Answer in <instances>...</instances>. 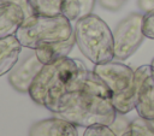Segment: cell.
<instances>
[{
  "label": "cell",
  "instance_id": "6da1fadb",
  "mask_svg": "<svg viewBox=\"0 0 154 136\" xmlns=\"http://www.w3.org/2000/svg\"><path fill=\"white\" fill-rule=\"evenodd\" d=\"M49 111L82 128L97 124L111 126L118 114L109 88L93 70L88 71L79 89L64 94Z\"/></svg>",
  "mask_w": 154,
  "mask_h": 136
},
{
  "label": "cell",
  "instance_id": "7a4b0ae2",
  "mask_svg": "<svg viewBox=\"0 0 154 136\" xmlns=\"http://www.w3.org/2000/svg\"><path fill=\"white\" fill-rule=\"evenodd\" d=\"M88 71L81 60L61 58L42 66L28 94L35 104L49 110L64 94L79 89Z\"/></svg>",
  "mask_w": 154,
  "mask_h": 136
},
{
  "label": "cell",
  "instance_id": "3957f363",
  "mask_svg": "<svg viewBox=\"0 0 154 136\" xmlns=\"http://www.w3.org/2000/svg\"><path fill=\"white\" fill-rule=\"evenodd\" d=\"M73 36L82 54L94 65L114 59L113 32L99 16L89 13L77 19Z\"/></svg>",
  "mask_w": 154,
  "mask_h": 136
},
{
  "label": "cell",
  "instance_id": "277c9868",
  "mask_svg": "<svg viewBox=\"0 0 154 136\" xmlns=\"http://www.w3.org/2000/svg\"><path fill=\"white\" fill-rule=\"evenodd\" d=\"M73 36L71 20L64 14L58 16H26L16 32L20 45L29 49H37L42 46L65 41Z\"/></svg>",
  "mask_w": 154,
  "mask_h": 136
},
{
  "label": "cell",
  "instance_id": "5b68a950",
  "mask_svg": "<svg viewBox=\"0 0 154 136\" xmlns=\"http://www.w3.org/2000/svg\"><path fill=\"white\" fill-rule=\"evenodd\" d=\"M93 71L106 83L112 93V104L117 113L125 114L135 108V71L120 63L107 61L95 64Z\"/></svg>",
  "mask_w": 154,
  "mask_h": 136
},
{
  "label": "cell",
  "instance_id": "8992f818",
  "mask_svg": "<svg viewBox=\"0 0 154 136\" xmlns=\"http://www.w3.org/2000/svg\"><path fill=\"white\" fill-rule=\"evenodd\" d=\"M143 14L134 12L122 19L113 31L114 58L125 60L131 57L146 37L142 29Z\"/></svg>",
  "mask_w": 154,
  "mask_h": 136
},
{
  "label": "cell",
  "instance_id": "52a82bcc",
  "mask_svg": "<svg viewBox=\"0 0 154 136\" xmlns=\"http://www.w3.org/2000/svg\"><path fill=\"white\" fill-rule=\"evenodd\" d=\"M135 110L138 117L154 120V69L142 65L135 70Z\"/></svg>",
  "mask_w": 154,
  "mask_h": 136
},
{
  "label": "cell",
  "instance_id": "ba28073f",
  "mask_svg": "<svg viewBox=\"0 0 154 136\" xmlns=\"http://www.w3.org/2000/svg\"><path fill=\"white\" fill-rule=\"evenodd\" d=\"M43 64L38 60L34 52L32 54L26 55L18 65H16L10 71L8 83L14 90L22 94H28L35 77L37 76Z\"/></svg>",
  "mask_w": 154,
  "mask_h": 136
},
{
  "label": "cell",
  "instance_id": "9c48e42d",
  "mask_svg": "<svg viewBox=\"0 0 154 136\" xmlns=\"http://www.w3.org/2000/svg\"><path fill=\"white\" fill-rule=\"evenodd\" d=\"M29 136H78V130L73 123L55 116L34 123Z\"/></svg>",
  "mask_w": 154,
  "mask_h": 136
},
{
  "label": "cell",
  "instance_id": "30bf717a",
  "mask_svg": "<svg viewBox=\"0 0 154 136\" xmlns=\"http://www.w3.org/2000/svg\"><path fill=\"white\" fill-rule=\"evenodd\" d=\"M25 17V11L18 2H0V39L16 35Z\"/></svg>",
  "mask_w": 154,
  "mask_h": 136
},
{
  "label": "cell",
  "instance_id": "8fae6325",
  "mask_svg": "<svg viewBox=\"0 0 154 136\" xmlns=\"http://www.w3.org/2000/svg\"><path fill=\"white\" fill-rule=\"evenodd\" d=\"M23 46L16 37V35L0 39V77L10 73V71L17 65Z\"/></svg>",
  "mask_w": 154,
  "mask_h": 136
},
{
  "label": "cell",
  "instance_id": "7c38bea8",
  "mask_svg": "<svg viewBox=\"0 0 154 136\" xmlns=\"http://www.w3.org/2000/svg\"><path fill=\"white\" fill-rule=\"evenodd\" d=\"M76 41H75V36H71L70 39L65 40V41H59V42H53L46 46H42L37 49H35V54L38 58V60L46 65V64H51L54 63L61 58H65L69 55V53L71 52V49L73 48Z\"/></svg>",
  "mask_w": 154,
  "mask_h": 136
},
{
  "label": "cell",
  "instance_id": "4fadbf2b",
  "mask_svg": "<svg viewBox=\"0 0 154 136\" xmlns=\"http://www.w3.org/2000/svg\"><path fill=\"white\" fill-rule=\"evenodd\" d=\"M95 0H61V14L67 19L77 20L91 13Z\"/></svg>",
  "mask_w": 154,
  "mask_h": 136
},
{
  "label": "cell",
  "instance_id": "5bb4252c",
  "mask_svg": "<svg viewBox=\"0 0 154 136\" xmlns=\"http://www.w3.org/2000/svg\"><path fill=\"white\" fill-rule=\"evenodd\" d=\"M31 12L41 16L61 14V0H26Z\"/></svg>",
  "mask_w": 154,
  "mask_h": 136
},
{
  "label": "cell",
  "instance_id": "9a60e30c",
  "mask_svg": "<svg viewBox=\"0 0 154 136\" xmlns=\"http://www.w3.org/2000/svg\"><path fill=\"white\" fill-rule=\"evenodd\" d=\"M120 136H154V128L149 120L138 117L128 124Z\"/></svg>",
  "mask_w": 154,
  "mask_h": 136
},
{
  "label": "cell",
  "instance_id": "2e32d148",
  "mask_svg": "<svg viewBox=\"0 0 154 136\" xmlns=\"http://www.w3.org/2000/svg\"><path fill=\"white\" fill-rule=\"evenodd\" d=\"M83 136H118L117 132L109 125H91L85 128Z\"/></svg>",
  "mask_w": 154,
  "mask_h": 136
},
{
  "label": "cell",
  "instance_id": "e0dca14e",
  "mask_svg": "<svg viewBox=\"0 0 154 136\" xmlns=\"http://www.w3.org/2000/svg\"><path fill=\"white\" fill-rule=\"evenodd\" d=\"M142 29L146 37L154 40V11L143 13Z\"/></svg>",
  "mask_w": 154,
  "mask_h": 136
},
{
  "label": "cell",
  "instance_id": "ac0fdd59",
  "mask_svg": "<svg viewBox=\"0 0 154 136\" xmlns=\"http://www.w3.org/2000/svg\"><path fill=\"white\" fill-rule=\"evenodd\" d=\"M137 5L143 13L154 11V0H137Z\"/></svg>",
  "mask_w": 154,
  "mask_h": 136
},
{
  "label": "cell",
  "instance_id": "d6986e66",
  "mask_svg": "<svg viewBox=\"0 0 154 136\" xmlns=\"http://www.w3.org/2000/svg\"><path fill=\"white\" fill-rule=\"evenodd\" d=\"M100 2L103 7H107V8H111V10H116L123 4V2L116 1V0H100Z\"/></svg>",
  "mask_w": 154,
  "mask_h": 136
},
{
  "label": "cell",
  "instance_id": "ffe728a7",
  "mask_svg": "<svg viewBox=\"0 0 154 136\" xmlns=\"http://www.w3.org/2000/svg\"><path fill=\"white\" fill-rule=\"evenodd\" d=\"M5 1H16V0H0V2H5Z\"/></svg>",
  "mask_w": 154,
  "mask_h": 136
},
{
  "label": "cell",
  "instance_id": "44dd1931",
  "mask_svg": "<svg viewBox=\"0 0 154 136\" xmlns=\"http://www.w3.org/2000/svg\"><path fill=\"white\" fill-rule=\"evenodd\" d=\"M150 65H152V67L154 69V58H153V60H152V63H150Z\"/></svg>",
  "mask_w": 154,
  "mask_h": 136
},
{
  "label": "cell",
  "instance_id": "7402d4cb",
  "mask_svg": "<svg viewBox=\"0 0 154 136\" xmlns=\"http://www.w3.org/2000/svg\"><path fill=\"white\" fill-rule=\"evenodd\" d=\"M116 1H120V2H124V1H126V0H116Z\"/></svg>",
  "mask_w": 154,
  "mask_h": 136
}]
</instances>
